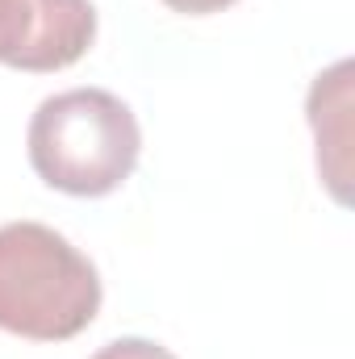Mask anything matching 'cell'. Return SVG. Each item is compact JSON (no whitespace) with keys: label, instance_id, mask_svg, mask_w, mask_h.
<instances>
[{"label":"cell","instance_id":"cell-1","mask_svg":"<svg viewBox=\"0 0 355 359\" xmlns=\"http://www.w3.org/2000/svg\"><path fill=\"white\" fill-rule=\"evenodd\" d=\"M100 309L92 259L42 222L0 226V330L63 343L88 330Z\"/></svg>","mask_w":355,"mask_h":359},{"label":"cell","instance_id":"cell-2","mask_svg":"<svg viewBox=\"0 0 355 359\" xmlns=\"http://www.w3.org/2000/svg\"><path fill=\"white\" fill-rule=\"evenodd\" d=\"M29 163L67 196H109L121 188L142 151L134 109L105 88L55 92L29 117Z\"/></svg>","mask_w":355,"mask_h":359},{"label":"cell","instance_id":"cell-3","mask_svg":"<svg viewBox=\"0 0 355 359\" xmlns=\"http://www.w3.org/2000/svg\"><path fill=\"white\" fill-rule=\"evenodd\" d=\"M96 38L92 0H0V63L17 72H63Z\"/></svg>","mask_w":355,"mask_h":359},{"label":"cell","instance_id":"cell-4","mask_svg":"<svg viewBox=\"0 0 355 359\" xmlns=\"http://www.w3.org/2000/svg\"><path fill=\"white\" fill-rule=\"evenodd\" d=\"M309 126L318 138V172L330 192L347 201V147H351V63H335L309 88Z\"/></svg>","mask_w":355,"mask_h":359},{"label":"cell","instance_id":"cell-5","mask_svg":"<svg viewBox=\"0 0 355 359\" xmlns=\"http://www.w3.org/2000/svg\"><path fill=\"white\" fill-rule=\"evenodd\" d=\"M92 359H176V355L163 343H151V339H113Z\"/></svg>","mask_w":355,"mask_h":359},{"label":"cell","instance_id":"cell-6","mask_svg":"<svg viewBox=\"0 0 355 359\" xmlns=\"http://www.w3.org/2000/svg\"><path fill=\"white\" fill-rule=\"evenodd\" d=\"M168 8H176V13H188V17H209V13H222V8H230L234 0H163Z\"/></svg>","mask_w":355,"mask_h":359}]
</instances>
